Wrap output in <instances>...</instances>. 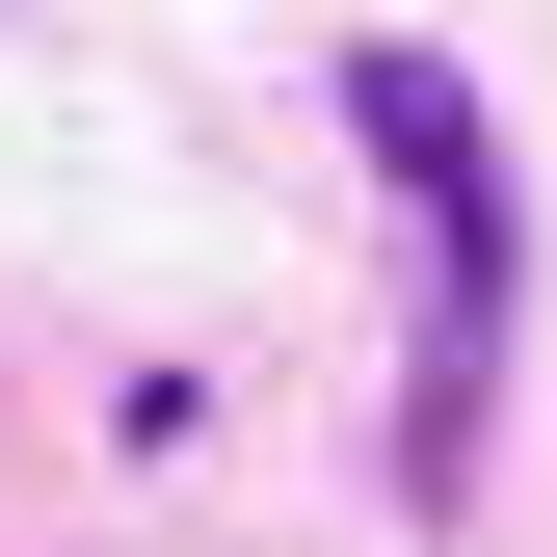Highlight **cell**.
<instances>
[{"mask_svg": "<svg viewBox=\"0 0 557 557\" xmlns=\"http://www.w3.org/2000/svg\"><path fill=\"white\" fill-rule=\"evenodd\" d=\"M345 133H372L398 239H425V319H398V505H451L478 425H505V345H531V186H505V133H478L451 53H372Z\"/></svg>", "mask_w": 557, "mask_h": 557, "instance_id": "1", "label": "cell"}]
</instances>
